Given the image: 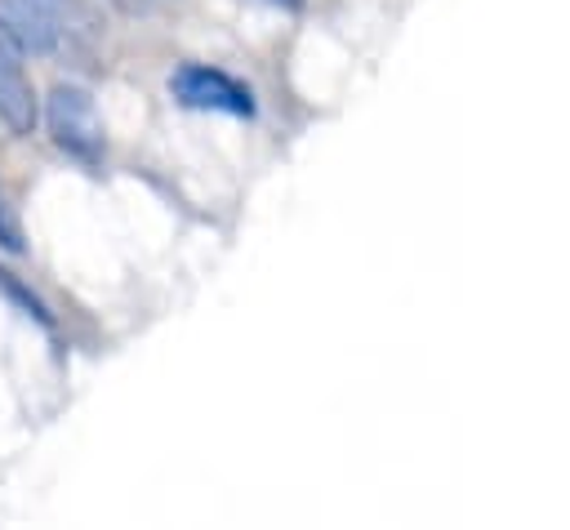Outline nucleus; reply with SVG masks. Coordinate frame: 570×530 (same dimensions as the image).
I'll list each match as a JSON object with an SVG mask.
<instances>
[{"label": "nucleus", "mask_w": 570, "mask_h": 530, "mask_svg": "<svg viewBox=\"0 0 570 530\" xmlns=\"http://www.w3.org/2000/svg\"><path fill=\"white\" fill-rule=\"evenodd\" d=\"M45 125H49V138H53L58 151H67L80 165H102L107 129H102L98 102L85 85H71V80L53 85L49 98H45Z\"/></svg>", "instance_id": "f257e3e1"}, {"label": "nucleus", "mask_w": 570, "mask_h": 530, "mask_svg": "<svg viewBox=\"0 0 570 530\" xmlns=\"http://www.w3.org/2000/svg\"><path fill=\"white\" fill-rule=\"evenodd\" d=\"M169 94L191 111H223V116H254V89L218 67L183 62L169 76Z\"/></svg>", "instance_id": "f03ea898"}, {"label": "nucleus", "mask_w": 570, "mask_h": 530, "mask_svg": "<svg viewBox=\"0 0 570 530\" xmlns=\"http://www.w3.org/2000/svg\"><path fill=\"white\" fill-rule=\"evenodd\" d=\"M0 22L22 53H53L62 40V22L49 0H0Z\"/></svg>", "instance_id": "7ed1b4c3"}, {"label": "nucleus", "mask_w": 570, "mask_h": 530, "mask_svg": "<svg viewBox=\"0 0 570 530\" xmlns=\"http://www.w3.org/2000/svg\"><path fill=\"white\" fill-rule=\"evenodd\" d=\"M0 125L18 138L36 134V125H40V98H36L22 62H0Z\"/></svg>", "instance_id": "20e7f679"}, {"label": "nucleus", "mask_w": 570, "mask_h": 530, "mask_svg": "<svg viewBox=\"0 0 570 530\" xmlns=\"http://www.w3.org/2000/svg\"><path fill=\"white\" fill-rule=\"evenodd\" d=\"M0 249L13 254V258L27 254V232H22V218H18V209H13L9 192H4V183H0Z\"/></svg>", "instance_id": "39448f33"}, {"label": "nucleus", "mask_w": 570, "mask_h": 530, "mask_svg": "<svg viewBox=\"0 0 570 530\" xmlns=\"http://www.w3.org/2000/svg\"><path fill=\"white\" fill-rule=\"evenodd\" d=\"M0 289H4V294H9L13 303H22V312H27V316H36L40 325H53L49 307L40 303V294H36V289H27V285H22V281H18L13 272H4V267H0Z\"/></svg>", "instance_id": "423d86ee"}, {"label": "nucleus", "mask_w": 570, "mask_h": 530, "mask_svg": "<svg viewBox=\"0 0 570 530\" xmlns=\"http://www.w3.org/2000/svg\"><path fill=\"white\" fill-rule=\"evenodd\" d=\"M22 58H27V53L13 45V36H9L4 22H0V62H22Z\"/></svg>", "instance_id": "0eeeda50"}, {"label": "nucleus", "mask_w": 570, "mask_h": 530, "mask_svg": "<svg viewBox=\"0 0 570 530\" xmlns=\"http://www.w3.org/2000/svg\"><path fill=\"white\" fill-rule=\"evenodd\" d=\"M267 4H276V9H303L307 0H267Z\"/></svg>", "instance_id": "6e6552de"}]
</instances>
